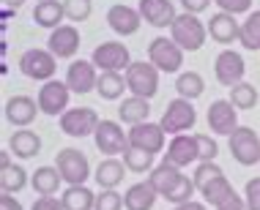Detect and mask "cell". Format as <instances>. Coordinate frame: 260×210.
Wrapping results in <instances>:
<instances>
[{
  "label": "cell",
  "instance_id": "obj_1",
  "mask_svg": "<svg viewBox=\"0 0 260 210\" xmlns=\"http://www.w3.org/2000/svg\"><path fill=\"white\" fill-rule=\"evenodd\" d=\"M170 38L184 52H198V50H203V44H206V38H208V25L200 22L198 14L184 11V14H178L175 22L170 25Z\"/></svg>",
  "mask_w": 260,
  "mask_h": 210
},
{
  "label": "cell",
  "instance_id": "obj_2",
  "mask_svg": "<svg viewBox=\"0 0 260 210\" xmlns=\"http://www.w3.org/2000/svg\"><path fill=\"white\" fill-rule=\"evenodd\" d=\"M159 74L161 71L151 60H132V66L123 71L126 85L137 99H153L159 93Z\"/></svg>",
  "mask_w": 260,
  "mask_h": 210
},
{
  "label": "cell",
  "instance_id": "obj_3",
  "mask_svg": "<svg viewBox=\"0 0 260 210\" xmlns=\"http://www.w3.org/2000/svg\"><path fill=\"white\" fill-rule=\"evenodd\" d=\"M55 166H58L63 183L69 186H85L90 178V161L80 148H63L55 156Z\"/></svg>",
  "mask_w": 260,
  "mask_h": 210
},
{
  "label": "cell",
  "instance_id": "obj_4",
  "mask_svg": "<svg viewBox=\"0 0 260 210\" xmlns=\"http://www.w3.org/2000/svg\"><path fill=\"white\" fill-rule=\"evenodd\" d=\"M148 60L161 74H181V68H184V50L170 36H156L148 44Z\"/></svg>",
  "mask_w": 260,
  "mask_h": 210
},
{
  "label": "cell",
  "instance_id": "obj_5",
  "mask_svg": "<svg viewBox=\"0 0 260 210\" xmlns=\"http://www.w3.org/2000/svg\"><path fill=\"white\" fill-rule=\"evenodd\" d=\"M19 71H22L27 79L33 82H50L55 71H58V58L50 52V50H27L22 58H19Z\"/></svg>",
  "mask_w": 260,
  "mask_h": 210
},
{
  "label": "cell",
  "instance_id": "obj_6",
  "mask_svg": "<svg viewBox=\"0 0 260 210\" xmlns=\"http://www.w3.org/2000/svg\"><path fill=\"white\" fill-rule=\"evenodd\" d=\"M228 145H230L233 161H238L241 166L260 164V137L249 129V125H238L233 134L228 137Z\"/></svg>",
  "mask_w": 260,
  "mask_h": 210
},
{
  "label": "cell",
  "instance_id": "obj_7",
  "mask_svg": "<svg viewBox=\"0 0 260 210\" xmlns=\"http://www.w3.org/2000/svg\"><path fill=\"white\" fill-rule=\"evenodd\" d=\"M90 60H93V66L99 68V71H126V68L132 66V52L129 47L123 44V41H104L93 50L90 55Z\"/></svg>",
  "mask_w": 260,
  "mask_h": 210
},
{
  "label": "cell",
  "instance_id": "obj_8",
  "mask_svg": "<svg viewBox=\"0 0 260 210\" xmlns=\"http://www.w3.org/2000/svg\"><path fill=\"white\" fill-rule=\"evenodd\" d=\"M99 123H102L99 115L90 107H74V109H66L60 115V131L66 137H74V139L93 137L96 129H99Z\"/></svg>",
  "mask_w": 260,
  "mask_h": 210
},
{
  "label": "cell",
  "instance_id": "obj_9",
  "mask_svg": "<svg viewBox=\"0 0 260 210\" xmlns=\"http://www.w3.org/2000/svg\"><path fill=\"white\" fill-rule=\"evenodd\" d=\"M159 123H161V129H165L167 134H173V137L186 134V131L198 123V109H194L192 101L175 99V101L167 104V109H165V115H161Z\"/></svg>",
  "mask_w": 260,
  "mask_h": 210
},
{
  "label": "cell",
  "instance_id": "obj_10",
  "mask_svg": "<svg viewBox=\"0 0 260 210\" xmlns=\"http://www.w3.org/2000/svg\"><path fill=\"white\" fill-rule=\"evenodd\" d=\"M39 109L41 115H50V117H58L69 109V101H72V90H69L66 79H50L39 88Z\"/></svg>",
  "mask_w": 260,
  "mask_h": 210
},
{
  "label": "cell",
  "instance_id": "obj_11",
  "mask_svg": "<svg viewBox=\"0 0 260 210\" xmlns=\"http://www.w3.org/2000/svg\"><path fill=\"white\" fill-rule=\"evenodd\" d=\"M244 74H247V63H244V55L236 50H222L214 60V76L216 82L224 88H233L238 82H244Z\"/></svg>",
  "mask_w": 260,
  "mask_h": 210
},
{
  "label": "cell",
  "instance_id": "obj_12",
  "mask_svg": "<svg viewBox=\"0 0 260 210\" xmlns=\"http://www.w3.org/2000/svg\"><path fill=\"white\" fill-rule=\"evenodd\" d=\"M66 85L77 96H88L90 90L99 88V68L93 60H72L66 68Z\"/></svg>",
  "mask_w": 260,
  "mask_h": 210
},
{
  "label": "cell",
  "instance_id": "obj_13",
  "mask_svg": "<svg viewBox=\"0 0 260 210\" xmlns=\"http://www.w3.org/2000/svg\"><path fill=\"white\" fill-rule=\"evenodd\" d=\"M206 120H208V129L216 137H230L238 129V109L233 107L230 99L211 101V107L206 112Z\"/></svg>",
  "mask_w": 260,
  "mask_h": 210
},
{
  "label": "cell",
  "instance_id": "obj_14",
  "mask_svg": "<svg viewBox=\"0 0 260 210\" xmlns=\"http://www.w3.org/2000/svg\"><path fill=\"white\" fill-rule=\"evenodd\" d=\"M93 142H96V148H99V153H104L107 158H115L118 153H123L132 145L129 134H123V129L115 120H102L99 129H96V134H93Z\"/></svg>",
  "mask_w": 260,
  "mask_h": 210
},
{
  "label": "cell",
  "instance_id": "obj_15",
  "mask_svg": "<svg viewBox=\"0 0 260 210\" xmlns=\"http://www.w3.org/2000/svg\"><path fill=\"white\" fill-rule=\"evenodd\" d=\"M165 137H167V131L161 129V123H137L129 129V142L135 145V148H143V150L153 153V156L167 148Z\"/></svg>",
  "mask_w": 260,
  "mask_h": 210
},
{
  "label": "cell",
  "instance_id": "obj_16",
  "mask_svg": "<svg viewBox=\"0 0 260 210\" xmlns=\"http://www.w3.org/2000/svg\"><path fill=\"white\" fill-rule=\"evenodd\" d=\"M39 112L41 109H39V101L36 99L19 93V96H11V99L6 101L3 115H6V120H9L11 125H17V129H27V125L36 120Z\"/></svg>",
  "mask_w": 260,
  "mask_h": 210
},
{
  "label": "cell",
  "instance_id": "obj_17",
  "mask_svg": "<svg viewBox=\"0 0 260 210\" xmlns=\"http://www.w3.org/2000/svg\"><path fill=\"white\" fill-rule=\"evenodd\" d=\"M165 158L175 164L181 170V166H189V164H198L200 161V150H198V137H189V134H178L173 137L170 142H167V153Z\"/></svg>",
  "mask_w": 260,
  "mask_h": 210
},
{
  "label": "cell",
  "instance_id": "obj_18",
  "mask_svg": "<svg viewBox=\"0 0 260 210\" xmlns=\"http://www.w3.org/2000/svg\"><path fill=\"white\" fill-rule=\"evenodd\" d=\"M47 50H50L55 58H74L80 52V30L74 25H60L55 27L47 38Z\"/></svg>",
  "mask_w": 260,
  "mask_h": 210
},
{
  "label": "cell",
  "instance_id": "obj_19",
  "mask_svg": "<svg viewBox=\"0 0 260 210\" xmlns=\"http://www.w3.org/2000/svg\"><path fill=\"white\" fill-rule=\"evenodd\" d=\"M208 36L216 41V44H222V47H230L233 41L241 38V22L233 17V14H211V19H208Z\"/></svg>",
  "mask_w": 260,
  "mask_h": 210
},
{
  "label": "cell",
  "instance_id": "obj_20",
  "mask_svg": "<svg viewBox=\"0 0 260 210\" xmlns=\"http://www.w3.org/2000/svg\"><path fill=\"white\" fill-rule=\"evenodd\" d=\"M140 17L145 19L151 27H156V30H161V27H170L175 22V6L170 3V0H140L137 6Z\"/></svg>",
  "mask_w": 260,
  "mask_h": 210
},
{
  "label": "cell",
  "instance_id": "obj_21",
  "mask_svg": "<svg viewBox=\"0 0 260 210\" xmlns=\"http://www.w3.org/2000/svg\"><path fill=\"white\" fill-rule=\"evenodd\" d=\"M107 25L112 33L118 36H135L143 25V17H140L137 9L132 6H110L107 9Z\"/></svg>",
  "mask_w": 260,
  "mask_h": 210
},
{
  "label": "cell",
  "instance_id": "obj_22",
  "mask_svg": "<svg viewBox=\"0 0 260 210\" xmlns=\"http://www.w3.org/2000/svg\"><path fill=\"white\" fill-rule=\"evenodd\" d=\"M9 150L17 158L27 161V158H33V156L41 153V137L36 134V131H30V129H17L9 137Z\"/></svg>",
  "mask_w": 260,
  "mask_h": 210
},
{
  "label": "cell",
  "instance_id": "obj_23",
  "mask_svg": "<svg viewBox=\"0 0 260 210\" xmlns=\"http://www.w3.org/2000/svg\"><path fill=\"white\" fill-rule=\"evenodd\" d=\"M60 186H63V178H60V172L55 164L52 166H39V170L30 175V188L39 197H55Z\"/></svg>",
  "mask_w": 260,
  "mask_h": 210
},
{
  "label": "cell",
  "instance_id": "obj_24",
  "mask_svg": "<svg viewBox=\"0 0 260 210\" xmlns=\"http://www.w3.org/2000/svg\"><path fill=\"white\" fill-rule=\"evenodd\" d=\"M156 188H153L148 180L145 183H135L132 188H126L123 194V207L126 210H153L156 205Z\"/></svg>",
  "mask_w": 260,
  "mask_h": 210
},
{
  "label": "cell",
  "instance_id": "obj_25",
  "mask_svg": "<svg viewBox=\"0 0 260 210\" xmlns=\"http://www.w3.org/2000/svg\"><path fill=\"white\" fill-rule=\"evenodd\" d=\"M63 19H66V9L58 0H44V3H36V9H33V22L39 27H44V30L60 27Z\"/></svg>",
  "mask_w": 260,
  "mask_h": 210
},
{
  "label": "cell",
  "instance_id": "obj_26",
  "mask_svg": "<svg viewBox=\"0 0 260 210\" xmlns=\"http://www.w3.org/2000/svg\"><path fill=\"white\" fill-rule=\"evenodd\" d=\"M123 175H126V164L118 158H104L93 172V180L99 183V188H118L123 183Z\"/></svg>",
  "mask_w": 260,
  "mask_h": 210
},
{
  "label": "cell",
  "instance_id": "obj_27",
  "mask_svg": "<svg viewBox=\"0 0 260 210\" xmlns=\"http://www.w3.org/2000/svg\"><path fill=\"white\" fill-rule=\"evenodd\" d=\"M148 115H151V104L148 99H137V96H129L118 104V117L129 125H137V123H148Z\"/></svg>",
  "mask_w": 260,
  "mask_h": 210
},
{
  "label": "cell",
  "instance_id": "obj_28",
  "mask_svg": "<svg viewBox=\"0 0 260 210\" xmlns=\"http://www.w3.org/2000/svg\"><path fill=\"white\" fill-rule=\"evenodd\" d=\"M178 178H181V170H178L175 164H170L167 158L161 161L159 166H153V170L148 172V183H151L153 188H156V194H159V197H165V194L170 191L173 183H175Z\"/></svg>",
  "mask_w": 260,
  "mask_h": 210
},
{
  "label": "cell",
  "instance_id": "obj_29",
  "mask_svg": "<svg viewBox=\"0 0 260 210\" xmlns=\"http://www.w3.org/2000/svg\"><path fill=\"white\" fill-rule=\"evenodd\" d=\"M123 90H129V85H126V76L121 71L99 74V88H96V93H99L104 101H118L123 96Z\"/></svg>",
  "mask_w": 260,
  "mask_h": 210
},
{
  "label": "cell",
  "instance_id": "obj_30",
  "mask_svg": "<svg viewBox=\"0 0 260 210\" xmlns=\"http://www.w3.org/2000/svg\"><path fill=\"white\" fill-rule=\"evenodd\" d=\"M175 90H178V99L194 101L206 93V79L198 71H181L178 79H175Z\"/></svg>",
  "mask_w": 260,
  "mask_h": 210
},
{
  "label": "cell",
  "instance_id": "obj_31",
  "mask_svg": "<svg viewBox=\"0 0 260 210\" xmlns=\"http://www.w3.org/2000/svg\"><path fill=\"white\" fill-rule=\"evenodd\" d=\"M200 194H203V202H206V205L219 207L222 202H228L236 191H233V186H230V180L224 178V175H219V178H214L208 186H203Z\"/></svg>",
  "mask_w": 260,
  "mask_h": 210
},
{
  "label": "cell",
  "instance_id": "obj_32",
  "mask_svg": "<svg viewBox=\"0 0 260 210\" xmlns=\"http://www.w3.org/2000/svg\"><path fill=\"white\" fill-rule=\"evenodd\" d=\"M60 199L66 210H93L96 207V194L85 186H69Z\"/></svg>",
  "mask_w": 260,
  "mask_h": 210
},
{
  "label": "cell",
  "instance_id": "obj_33",
  "mask_svg": "<svg viewBox=\"0 0 260 210\" xmlns=\"http://www.w3.org/2000/svg\"><path fill=\"white\" fill-rule=\"evenodd\" d=\"M238 44L249 52L260 50V11L247 14V19L241 22V38H238Z\"/></svg>",
  "mask_w": 260,
  "mask_h": 210
},
{
  "label": "cell",
  "instance_id": "obj_34",
  "mask_svg": "<svg viewBox=\"0 0 260 210\" xmlns=\"http://www.w3.org/2000/svg\"><path fill=\"white\" fill-rule=\"evenodd\" d=\"M123 164L129 172H137V175H145L156 166L153 164V153L143 150V148H135V145H129V148L123 150Z\"/></svg>",
  "mask_w": 260,
  "mask_h": 210
},
{
  "label": "cell",
  "instance_id": "obj_35",
  "mask_svg": "<svg viewBox=\"0 0 260 210\" xmlns=\"http://www.w3.org/2000/svg\"><path fill=\"white\" fill-rule=\"evenodd\" d=\"M27 172L22 170V166L11 164V166H3L0 170V188H3V194H17L22 191V188L27 186Z\"/></svg>",
  "mask_w": 260,
  "mask_h": 210
},
{
  "label": "cell",
  "instance_id": "obj_36",
  "mask_svg": "<svg viewBox=\"0 0 260 210\" xmlns=\"http://www.w3.org/2000/svg\"><path fill=\"white\" fill-rule=\"evenodd\" d=\"M230 101H233L236 109H255L260 101L257 88L249 85V82H238V85L230 88Z\"/></svg>",
  "mask_w": 260,
  "mask_h": 210
},
{
  "label": "cell",
  "instance_id": "obj_37",
  "mask_svg": "<svg viewBox=\"0 0 260 210\" xmlns=\"http://www.w3.org/2000/svg\"><path fill=\"white\" fill-rule=\"evenodd\" d=\"M194 191H198V186H194V180L189 178V175L181 172V178L173 183V188L165 194V199L170 202V205H184V202H192Z\"/></svg>",
  "mask_w": 260,
  "mask_h": 210
},
{
  "label": "cell",
  "instance_id": "obj_38",
  "mask_svg": "<svg viewBox=\"0 0 260 210\" xmlns=\"http://www.w3.org/2000/svg\"><path fill=\"white\" fill-rule=\"evenodd\" d=\"M219 175H224L222 172V166L216 164V161H200L198 166H194V175H192V180H194V186H198V191L203 186H208L214 178H219Z\"/></svg>",
  "mask_w": 260,
  "mask_h": 210
},
{
  "label": "cell",
  "instance_id": "obj_39",
  "mask_svg": "<svg viewBox=\"0 0 260 210\" xmlns=\"http://www.w3.org/2000/svg\"><path fill=\"white\" fill-rule=\"evenodd\" d=\"M63 9H66V19L85 22L90 17V11H93V6H90V0H63Z\"/></svg>",
  "mask_w": 260,
  "mask_h": 210
},
{
  "label": "cell",
  "instance_id": "obj_40",
  "mask_svg": "<svg viewBox=\"0 0 260 210\" xmlns=\"http://www.w3.org/2000/svg\"><path fill=\"white\" fill-rule=\"evenodd\" d=\"M123 207V197L115 188H102L96 194V207L93 210H121Z\"/></svg>",
  "mask_w": 260,
  "mask_h": 210
},
{
  "label": "cell",
  "instance_id": "obj_41",
  "mask_svg": "<svg viewBox=\"0 0 260 210\" xmlns=\"http://www.w3.org/2000/svg\"><path fill=\"white\" fill-rule=\"evenodd\" d=\"M198 137V150H200V161H214L216 156H219V145H216L214 137L208 134H194ZM198 161V164H200Z\"/></svg>",
  "mask_w": 260,
  "mask_h": 210
},
{
  "label": "cell",
  "instance_id": "obj_42",
  "mask_svg": "<svg viewBox=\"0 0 260 210\" xmlns=\"http://www.w3.org/2000/svg\"><path fill=\"white\" fill-rule=\"evenodd\" d=\"M216 6H219V11L224 14H249L252 11V0H214Z\"/></svg>",
  "mask_w": 260,
  "mask_h": 210
},
{
  "label": "cell",
  "instance_id": "obj_43",
  "mask_svg": "<svg viewBox=\"0 0 260 210\" xmlns=\"http://www.w3.org/2000/svg\"><path fill=\"white\" fill-rule=\"evenodd\" d=\"M244 199L249 210H260V178H249L244 186Z\"/></svg>",
  "mask_w": 260,
  "mask_h": 210
},
{
  "label": "cell",
  "instance_id": "obj_44",
  "mask_svg": "<svg viewBox=\"0 0 260 210\" xmlns=\"http://www.w3.org/2000/svg\"><path fill=\"white\" fill-rule=\"evenodd\" d=\"M30 210H66V207H63V199L58 197H39Z\"/></svg>",
  "mask_w": 260,
  "mask_h": 210
},
{
  "label": "cell",
  "instance_id": "obj_45",
  "mask_svg": "<svg viewBox=\"0 0 260 210\" xmlns=\"http://www.w3.org/2000/svg\"><path fill=\"white\" fill-rule=\"evenodd\" d=\"M181 6L186 14H203L211 6V0H181Z\"/></svg>",
  "mask_w": 260,
  "mask_h": 210
},
{
  "label": "cell",
  "instance_id": "obj_46",
  "mask_svg": "<svg viewBox=\"0 0 260 210\" xmlns=\"http://www.w3.org/2000/svg\"><path fill=\"white\" fill-rule=\"evenodd\" d=\"M216 210H249V207H247V199L238 197V194H233V197H230L228 202H222Z\"/></svg>",
  "mask_w": 260,
  "mask_h": 210
},
{
  "label": "cell",
  "instance_id": "obj_47",
  "mask_svg": "<svg viewBox=\"0 0 260 210\" xmlns=\"http://www.w3.org/2000/svg\"><path fill=\"white\" fill-rule=\"evenodd\" d=\"M0 210H25V207L14 194H3V197H0Z\"/></svg>",
  "mask_w": 260,
  "mask_h": 210
},
{
  "label": "cell",
  "instance_id": "obj_48",
  "mask_svg": "<svg viewBox=\"0 0 260 210\" xmlns=\"http://www.w3.org/2000/svg\"><path fill=\"white\" fill-rule=\"evenodd\" d=\"M173 210H206V202H184V205H173Z\"/></svg>",
  "mask_w": 260,
  "mask_h": 210
},
{
  "label": "cell",
  "instance_id": "obj_49",
  "mask_svg": "<svg viewBox=\"0 0 260 210\" xmlns=\"http://www.w3.org/2000/svg\"><path fill=\"white\" fill-rule=\"evenodd\" d=\"M22 3H25V0H3V9L6 11H17Z\"/></svg>",
  "mask_w": 260,
  "mask_h": 210
},
{
  "label": "cell",
  "instance_id": "obj_50",
  "mask_svg": "<svg viewBox=\"0 0 260 210\" xmlns=\"http://www.w3.org/2000/svg\"><path fill=\"white\" fill-rule=\"evenodd\" d=\"M3 166H11V156H9V150H3V156H0V170Z\"/></svg>",
  "mask_w": 260,
  "mask_h": 210
},
{
  "label": "cell",
  "instance_id": "obj_51",
  "mask_svg": "<svg viewBox=\"0 0 260 210\" xmlns=\"http://www.w3.org/2000/svg\"><path fill=\"white\" fill-rule=\"evenodd\" d=\"M36 3H44V0H36Z\"/></svg>",
  "mask_w": 260,
  "mask_h": 210
}]
</instances>
